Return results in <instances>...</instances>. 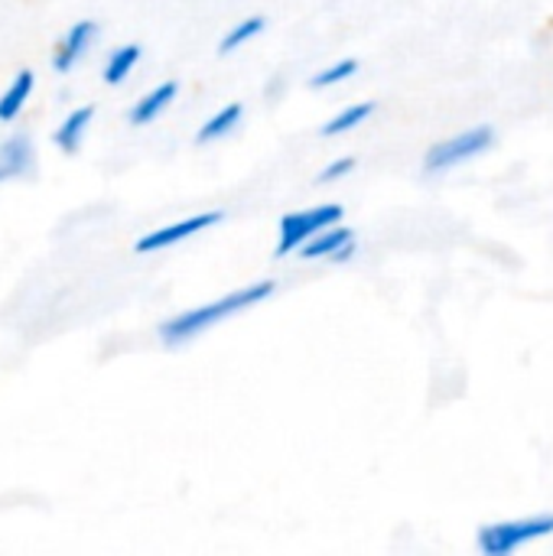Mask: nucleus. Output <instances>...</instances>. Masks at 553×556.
Instances as JSON below:
<instances>
[{"mask_svg": "<svg viewBox=\"0 0 553 556\" xmlns=\"http://www.w3.org/2000/svg\"><path fill=\"white\" fill-rule=\"evenodd\" d=\"M91 121H95V104H81V108L68 111V114H65V121L55 127L52 143H55L62 153H75V150L81 147V140H85V134H88Z\"/></svg>", "mask_w": 553, "mask_h": 556, "instance_id": "obj_10", "label": "nucleus"}, {"mask_svg": "<svg viewBox=\"0 0 553 556\" xmlns=\"http://www.w3.org/2000/svg\"><path fill=\"white\" fill-rule=\"evenodd\" d=\"M33 163H36V147L26 134H10L0 140V182L26 176Z\"/></svg>", "mask_w": 553, "mask_h": 556, "instance_id": "obj_8", "label": "nucleus"}, {"mask_svg": "<svg viewBox=\"0 0 553 556\" xmlns=\"http://www.w3.org/2000/svg\"><path fill=\"white\" fill-rule=\"evenodd\" d=\"M492 143H495V134H492L489 124L469 127V130H463V134H456V137H450V140L433 143V147L427 150V156H424V169H427V173H447V169H453V166H460V163L476 160V156L486 153Z\"/></svg>", "mask_w": 553, "mask_h": 556, "instance_id": "obj_3", "label": "nucleus"}, {"mask_svg": "<svg viewBox=\"0 0 553 556\" xmlns=\"http://www.w3.org/2000/svg\"><path fill=\"white\" fill-rule=\"evenodd\" d=\"M140 55H143V49H140L137 42H124V46H117V49L108 55L104 68H101L104 85H121V81L134 72V65L140 62Z\"/></svg>", "mask_w": 553, "mask_h": 556, "instance_id": "obj_13", "label": "nucleus"}, {"mask_svg": "<svg viewBox=\"0 0 553 556\" xmlns=\"http://www.w3.org/2000/svg\"><path fill=\"white\" fill-rule=\"evenodd\" d=\"M355 72H359V62H355V59H339L336 65H329V68L316 72V75L310 78V88H332V85H339V81L352 78Z\"/></svg>", "mask_w": 553, "mask_h": 556, "instance_id": "obj_16", "label": "nucleus"}, {"mask_svg": "<svg viewBox=\"0 0 553 556\" xmlns=\"http://www.w3.org/2000/svg\"><path fill=\"white\" fill-rule=\"evenodd\" d=\"M375 114V101H359V104H349V108H342L332 121H326L323 124V137H339V134H349V130H355V127H362L368 117Z\"/></svg>", "mask_w": 553, "mask_h": 556, "instance_id": "obj_14", "label": "nucleus"}, {"mask_svg": "<svg viewBox=\"0 0 553 556\" xmlns=\"http://www.w3.org/2000/svg\"><path fill=\"white\" fill-rule=\"evenodd\" d=\"M95 36H98V23H95V20H81V23H75V26L59 39V46H55V52H52V68H55L59 75L72 72V68H75V62L91 49Z\"/></svg>", "mask_w": 553, "mask_h": 556, "instance_id": "obj_7", "label": "nucleus"}, {"mask_svg": "<svg viewBox=\"0 0 553 556\" xmlns=\"http://www.w3.org/2000/svg\"><path fill=\"white\" fill-rule=\"evenodd\" d=\"M222 218H225L222 212H199V215L179 218V222H173V225H163V228H156V231L143 235V238L134 244V251H137V254H153V251H163V248L183 244V241H189L192 235L215 228Z\"/></svg>", "mask_w": 553, "mask_h": 556, "instance_id": "obj_5", "label": "nucleus"}, {"mask_svg": "<svg viewBox=\"0 0 553 556\" xmlns=\"http://www.w3.org/2000/svg\"><path fill=\"white\" fill-rule=\"evenodd\" d=\"M553 534V511L544 515H528V518H515V521H499V525H486L476 534L479 554L482 556H518L535 541H544Z\"/></svg>", "mask_w": 553, "mask_h": 556, "instance_id": "obj_2", "label": "nucleus"}, {"mask_svg": "<svg viewBox=\"0 0 553 556\" xmlns=\"http://www.w3.org/2000/svg\"><path fill=\"white\" fill-rule=\"evenodd\" d=\"M264 16H248V20H241V23H235L228 33H225V39H222V46H218V52L222 55H231V52H238L244 42H251L254 36H261L264 33Z\"/></svg>", "mask_w": 553, "mask_h": 556, "instance_id": "obj_15", "label": "nucleus"}, {"mask_svg": "<svg viewBox=\"0 0 553 556\" xmlns=\"http://www.w3.org/2000/svg\"><path fill=\"white\" fill-rule=\"evenodd\" d=\"M241 117H244V104H241V101H231V104L218 108V111L196 130V143H212V140L228 137V134L241 124Z\"/></svg>", "mask_w": 553, "mask_h": 556, "instance_id": "obj_12", "label": "nucleus"}, {"mask_svg": "<svg viewBox=\"0 0 553 556\" xmlns=\"http://www.w3.org/2000/svg\"><path fill=\"white\" fill-rule=\"evenodd\" d=\"M355 254V231L345 228V225H332L326 231H319L316 238H310L303 248H300V257L303 261H319V257H329L336 264L349 261Z\"/></svg>", "mask_w": 553, "mask_h": 556, "instance_id": "obj_6", "label": "nucleus"}, {"mask_svg": "<svg viewBox=\"0 0 553 556\" xmlns=\"http://www.w3.org/2000/svg\"><path fill=\"white\" fill-rule=\"evenodd\" d=\"M342 222V205L326 202V205H313L303 212H290L280 218V241H277V257H287L290 251H300L310 238H316L319 231L332 228Z\"/></svg>", "mask_w": 553, "mask_h": 556, "instance_id": "obj_4", "label": "nucleus"}, {"mask_svg": "<svg viewBox=\"0 0 553 556\" xmlns=\"http://www.w3.org/2000/svg\"><path fill=\"white\" fill-rule=\"evenodd\" d=\"M33 88H36V75H33L29 68H20V72L13 75V81H10V85L3 88V94H0V121H3V124H10V121H16V117L23 114V108H26Z\"/></svg>", "mask_w": 553, "mask_h": 556, "instance_id": "obj_11", "label": "nucleus"}, {"mask_svg": "<svg viewBox=\"0 0 553 556\" xmlns=\"http://www.w3.org/2000/svg\"><path fill=\"white\" fill-rule=\"evenodd\" d=\"M176 94H179V85H176V81H160L156 88H150L147 94H140V98L134 101V108L127 111V121H130L134 127L153 124V121L176 101Z\"/></svg>", "mask_w": 553, "mask_h": 556, "instance_id": "obj_9", "label": "nucleus"}, {"mask_svg": "<svg viewBox=\"0 0 553 556\" xmlns=\"http://www.w3.org/2000/svg\"><path fill=\"white\" fill-rule=\"evenodd\" d=\"M274 290H277L274 280H257V283H248V287H241L235 293H225V296H218L212 303L186 309V313H179V316H173V319H166L160 326V342L166 349H179V345L192 342L196 336H202L205 329H212V326H218V323H225V319H231V316H238V313H244L251 306H257Z\"/></svg>", "mask_w": 553, "mask_h": 556, "instance_id": "obj_1", "label": "nucleus"}, {"mask_svg": "<svg viewBox=\"0 0 553 556\" xmlns=\"http://www.w3.org/2000/svg\"><path fill=\"white\" fill-rule=\"evenodd\" d=\"M352 169H355V156H339V160H332V163L319 173V182H323V186L339 182V179H345Z\"/></svg>", "mask_w": 553, "mask_h": 556, "instance_id": "obj_17", "label": "nucleus"}]
</instances>
